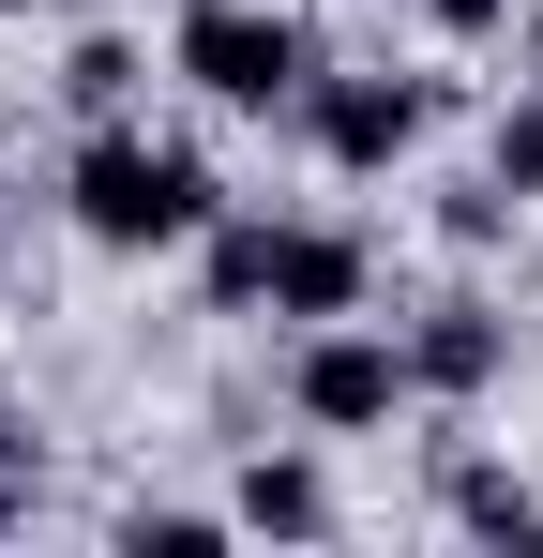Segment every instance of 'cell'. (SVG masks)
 <instances>
[{
  "mask_svg": "<svg viewBox=\"0 0 543 558\" xmlns=\"http://www.w3.org/2000/svg\"><path fill=\"white\" fill-rule=\"evenodd\" d=\"M76 227L106 242V257H152V242H212V167L196 151H167V136H90L76 151Z\"/></svg>",
  "mask_w": 543,
  "mask_h": 558,
  "instance_id": "6da1fadb",
  "label": "cell"
},
{
  "mask_svg": "<svg viewBox=\"0 0 543 558\" xmlns=\"http://www.w3.org/2000/svg\"><path fill=\"white\" fill-rule=\"evenodd\" d=\"M181 76L212 106H302L317 46H302V15H272V0H196V15H181Z\"/></svg>",
  "mask_w": 543,
  "mask_h": 558,
  "instance_id": "7a4b0ae2",
  "label": "cell"
},
{
  "mask_svg": "<svg viewBox=\"0 0 543 558\" xmlns=\"http://www.w3.org/2000/svg\"><path fill=\"white\" fill-rule=\"evenodd\" d=\"M287 392H302L317 438H377V423L408 408V348H393V332H317V348L287 363Z\"/></svg>",
  "mask_w": 543,
  "mask_h": 558,
  "instance_id": "3957f363",
  "label": "cell"
},
{
  "mask_svg": "<svg viewBox=\"0 0 543 558\" xmlns=\"http://www.w3.org/2000/svg\"><path fill=\"white\" fill-rule=\"evenodd\" d=\"M302 136H317L348 182H377V167L423 136V92H408V76H302Z\"/></svg>",
  "mask_w": 543,
  "mask_h": 558,
  "instance_id": "277c9868",
  "label": "cell"
},
{
  "mask_svg": "<svg viewBox=\"0 0 543 558\" xmlns=\"http://www.w3.org/2000/svg\"><path fill=\"white\" fill-rule=\"evenodd\" d=\"M272 317H362V242L348 227H272Z\"/></svg>",
  "mask_w": 543,
  "mask_h": 558,
  "instance_id": "5b68a950",
  "label": "cell"
},
{
  "mask_svg": "<svg viewBox=\"0 0 543 558\" xmlns=\"http://www.w3.org/2000/svg\"><path fill=\"white\" fill-rule=\"evenodd\" d=\"M483 377H498V317L483 302H438L408 332V392H483Z\"/></svg>",
  "mask_w": 543,
  "mask_h": 558,
  "instance_id": "8992f818",
  "label": "cell"
},
{
  "mask_svg": "<svg viewBox=\"0 0 543 558\" xmlns=\"http://www.w3.org/2000/svg\"><path fill=\"white\" fill-rule=\"evenodd\" d=\"M227 513H242V529H272V544H317V529H333V483H317L302 453H257Z\"/></svg>",
  "mask_w": 543,
  "mask_h": 558,
  "instance_id": "52a82bcc",
  "label": "cell"
},
{
  "mask_svg": "<svg viewBox=\"0 0 543 558\" xmlns=\"http://www.w3.org/2000/svg\"><path fill=\"white\" fill-rule=\"evenodd\" d=\"M452 529H483V544H543V498L514 468H452Z\"/></svg>",
  "mask_w": 543,
  "mask_h": 558,
  "instance_id": "ba28073f",
  "label": "cell"
},
{
  "mask_svg": "<svg viewBox=\"0 0 543 558\" xmlns=\"http://www.w3.org/2000/svg\"><path fill=\"white\" fill-rule=\"evenodd\" d=\"M212 302H227V317L272 302V227H227V211H212Z\"/></svg>",
  "mask_w": 543,
  "mask_h": 558,
  "instance_id": "9c48e42d",
  "label": "cell"
},
{
  "mask_svg": "<svg viewBox=\"0 0 543 558\" xmlns=\"http://www.w3.org/2000/svg\"><path fill=\"white\" fill-rule=\"evenodd\" d=\"M61 92H76V106H90V121H106V106L136 92V46H121V31H90L76 61H61Z\"/></svg>",
  "mask_w": 543,
  "mask_h": 558,
  "instance_id": "30bf717a",
  "label": "cell"
},
{
  "mask_svg": "<svg viewBox=\"0 0 543 558\" xmlns=\"http://www.w3.org/2000/svg\"><path fill=\"white\" fill-rule=\"evenodd\" d=\"M498 196H514V211L543 196V92H529V106H498Z\"/></svg>",
  "mask_w": 543,
  "mask_h": 558,
  "instance_id": "8fae6325",
  "label": "cell"
},
{
  "mask_svg": "<svg viewBox=\"0 0 543 558\" xmlns=\"http://www.w3.org/2000/svg\"><path fill=\"white\" fill-rule=\"evenodd\" d=\"M423 15H438L452 46H468V31H498V15H514V0H423Z\"/></svg>",
  "mask_w": 543,
  "mask_h": 558,
  "instance_id": "7c38bea8",
  "label": "cell"
},
{
  "mask_svg": "<svg viewBox=\"0 0 543 558\" xmlns=\"http://www.w3.org/2000/svg\"><path fill=\"white\" fill-rule=\"evenodd\" d=\"M529 76H543V0H529Z\"/></svg>",
  "mask_w": 543,
  "mask_h": 558,
  "instance_id": "4fadbf2b",
  "label": "cell"
}]
</instances>
